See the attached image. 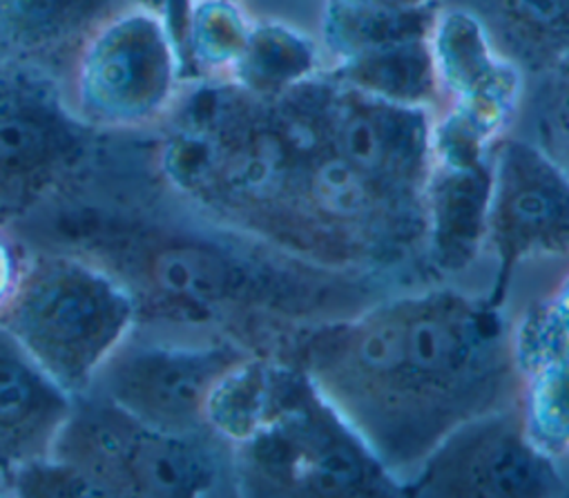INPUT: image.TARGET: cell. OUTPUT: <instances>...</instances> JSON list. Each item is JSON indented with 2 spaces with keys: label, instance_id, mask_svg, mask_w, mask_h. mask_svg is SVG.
<instances>
[{
  "label": "cell",
  "instance_id": "obj_1",
  "mask_svg": "<svg viewBox=\"0 0 569 498\" xmlns=\"http://www.w3.org/2000/svg\"><path fill=\"white\" fill-rule=\"evenodd\" d=\"M433 117L329 70L272 99L188 79L157 126L152 175L210 221L376 278L425 256Z\"/></svg>",
  "mask_w": 569,
  "mask_h": 498
},
{
  "label": "cell",
  "instance_id": "obj_2",
  "mask_svg": "<svg viewBox=\"0 0 569 498\" xmlns=\"http://www.w3.org/2000/svg\"><path fill=\"white\" fill-rule=\"evenodd\" d=\"M77 188L8 228L28 248L74 253L110 273L132 298L139 331L206 333L248 351L289 325L349 316L373 300V276L307 262L210 221L152 190Z\"/></svg>",
  "mask_w": 569,
  "mask_h": 498
},
{
  "label": "cell",
  "instance_id": "obj_3",
  "mask_svg": "<svg viewBox=\"0 0 569 498\" xmlns=\"http://www.w3.org/2000/svg\"><path fill=\"white\" fill-rule=\"evenodd\" d=\"M405 485L462 422L516 405L522 374L500 307L453 289L369 302L266 338Z\"/></svg>",
  "mask_w": 569,
  "mask_h": 498
},
{
  "label": "cell",
  "instance_id": "obj_4",
  "mask_svg": "<svg viewBox=\"0 0 569 498\" xmlns=\"http://www.w3.org/2000/svg\"><path fill=\"white\" fill-rule=\"evenodd\" d=\"M261 425L232 445L237 496L382 498L407 496L345 416L296 365L277 358Z\"/></svg>",
  "mask_w": 569,
  "mask_h": 498
},
{
  "label": "cell",
  "instance_id": "obj_5",
  "mask_svg": "<svg viewBox=\"0 0 569 498\" xmlns=\"http://www.w3.org/2000/svg\"><path fill=\"white\" fill-rule=\"evenodd\" d=\"M134 327L132 298L101 267L26 246L23 273L0 311V329L70 396L92 387Z\"/></svg>",
  "mask_w": 569,
  "mask_h": 498
},
{
  "label": "cell",
  "instance_id": "obj_6",
  "mask_svg": "<svg viewBox=\"0 0 569 498\" xmlns=\"http://www.w3.org/2000/svg\"><path fill=\"white\" fill-rule=\"evenodd\" d=\"M52 456L81 469L103 496H237L228 440L212 429L146 425L94 391L74 396Z\"/></svg>",
  "mask_w": 569,
  "mask_h": 498
},
{
  "label": "cell",
  "instance_id": "obj_7",
  "mask_svg": "<svg viewBox=\"0 0 569 498\" xmlns=\"http://www.w3.org/2000/svg\"><path fill=\"white\" fill-rule=\"evenodd\" d=\"M101 135L79 119L61 81L0 68V226L83 183L101 163Z\"/></svg>",
  "mask_w": 569,
  "mask_h": 498
},
{
  "label": "cell",
  "instance_id": "obj_8",
  "mask_svg": "<svg viewBox=\"0 0 569 498\" xmlns=\"http://www.w3.org/2000/svg\"><path fill=\"white\" fill-rule=\"evenodd\" d=\"M66 81L83 123L99 132H137L161 123L188 79L168 19L123 6L90 34Z\"/></svg>",
  "mask_w": 569,
  "mask_h": 498
},
{
  "label": "cell",
  "instance_id": "obj_9",
  "mask_svg": "<svg viewBox=\"0 0 569 498\" xmlns=\"http://www.w3.org/2000/svg\"><path fill=\"white\" fill-rule=\"evenodd\" d=\"M248 353L228 338L179 340V336L134 329L88 391L159 429H210L206 425L208 396L221 376Z\"/></svg>",
  "mask_w": 569,
  "mask_h": 498
},
{
  "label": "cell",
  "instance_id": "obj_10",
  "mask_svg": "<svg viewBox=\"0 0 569 498\" xmlns=\"http://www.w3.org/2000/svg\"><path fill=\"white\" fill-rule=\"evenodd\" d=\"M405 491L422 498H542L565 491V478L556 458L529 438L516 402L456 427L407 478Z\"/></svg>",
  "mask_w": 569,
  "mask_h": 498
},
{
  "label": "cell",
  "instance_id": "obj_11",
  "mask_svg": "<svg viewBox=\"0 0 569 498\" xmlns=\"http://www.w3.org/2000/svg\"><path fill=\"white\" fill-rule=\"evenodd\" d=\"M487 246L496 258L493 307L522 265L569 258V172L531 139L509 135L493 148Z\"/></svg>",
  "mask_w": 569,
  "mask_h": 498
},
{
  "label": "cell",
  "instance_id": "obj_12",
  "mask_svg": "<svg viewBox=\"0 0 569 498\" xmlns=\"http://www.w3.org/2000/svg\"><path fill=\"white\" fill-rule=\"evenodd\" d=\"M442 86L436 123L493 148L520 108L525 77L505 61L482 26L460 8H445L431 34Z\"/></svg>",
  "mask_w": 569,
  "mask_h": 498
},
{
  "label": "cell",
  "instance_id": "obj_13",
  "mask_svg": "<svg viewBox=\"0 0 569 498\" xmlns=\"http://www.w3.org/2000/svg\"><path fill=\"white\" fill-rule=\"evenodd\" d=\"M126 0H0V68L61 81L90 39Z\"/></svg>",
  "mask_w": 569,
  "mask_h": 498
},
{
  "label": "cell",
  "instance_id": "obj_14",
  "mask_svg": "<svg viewBox=\"0 0 569 498\" xmlns=\"http://www.w3.org/2000/svg\"><path fill=\"white\" fill-rule=\"evenodd\" d=\"M493 152L485 159H433L425 186V258L438 276L465 273L487 246Z\"/></svg>",
  "mask_w": 569,
  "mask_h": 498
},
{
  "label": "cell",
  "instance_id": "obj_15",
  "mask_svg": "<svg viewBox=\"0 0 569 498\" xmlns=\"http://www.w3.org/2000/svg\"><path fill=\"white\" fill-rule=\"evenodd\" d=\"M74 396L0 329V474L52 456Z\"/></svg>",
  "mask_w": 569,
  "mask_h": 498
},
{
  "label": "cell",
  "instance_id": "obj_16",
  "mask_svg": "<svg viewBox=\"0 0 569 498\" xmlns=\"http://www.w3.org/2000/svg\"><path fill=\"white\" fill-rule=\"evenodd\" d=\"M451 8L469 12L527 79L569 59V0H453Z\"/></svg>",
  "mask_w": 569,
  "mask_h": 498
},
{
  "label": "cell",
  "instance_id": "obj_17",
  "mask_svg": "<svg viewBox=\"0 0 569 498\" xmlns=\"http://www.w3.org/2000/svg\"><path fill=\"white\" fill-rule=\"evenodd\" d=\"M329 72L342 83L396 106L431 112L442 108V86L431 37L351 54L336 61Z\"/></svg>",
  "mask_w": 569,
  "mask_h": 498
},
{
  "label": "cell",
  "instance_id": "obj_18",
  "mask_svg": "<svg viewBox=\"0 0 569 498\" xmlns=\"http://www.w3.org/2000/svg\"><path fill=\"white\" fill-rule=\"evenodd\" d=\"M322 70V54L313 39L281 21L254 19L248 43L228 81L252 97L272 99Z\"/></svg>",
  "mask_w": 569,
  "mask_h": 498
},
{
  "label": "cell",
  "instance_id": "obj_19",
  "mask_svg": "<svg viewBox=\"0 0 569 498\" xmlns=\"http://www.w3.org/2000/svg\"><path fill=\"white\" fill-rule=\"evenodd\" d=\"M252 23L241 0H188L179 30L183 72H192V79H228Z\"/></svg>",
  "mask_w": 569,
  "mask_h": 498
},
{
  "label": "cell",
  "instance_id": "obj_20",
  "mask_svg": "<svg viewBox=\"0 0 569 498\" xmlns=\"http://www.w3.org/2000/svg\"><path fill=\"white\" fill-rule=\"evenodd\" d=\"M518 407L529 438L551 458L569 456V349L522 374Z\"/></svg>",
  "mask_w": 569,
  "mask_h": 498
},
{
  "label": "cell",
  "instance_id": "obj_21",
  "mask_svg": "<svg viewBox=\"0 0 569 498\" xmlns=\"http://www.w3.org/2000/svg\"><path fill=\"white\" fill-rule=\"evenodd\" d=\"M527 112L533 143L569 172V59L529 79Z\"/></svg>",
  "mask_w": 569,
  "mask_h": 498
},
{
  "label": "cell",
  "instance_id": "obj_22",
  "mask_svg": "<svg viewBox=\"0 0 569 498\" xmlns=\"http://www.w3.org/2000/svg\"><path fill=\"white\" fill-rule=\"evenodd\" d=\"M513 349L520 374L542 358L569 349V280L525 316L513 331Z\"/></svg>",
  "mask_w": 569,
  "mask_h": 498
},
{
  "label": "cell",
  "instance_id": "obj_23",
  "mask_svg": "<svg viewBox=\"0 0 569 498\" xmlns=\"http://www.w3.org/2000/svg\"><path fill=\"white\" fill-rule=\"evenodd\" d=\"M10 496L21 498H92L103 491L74 465L48 456L28 462L8 476Z\"/></svg>",
  "mask_w": 569,
  "mask_h": 498
},
{
  "label": "cell",
  "instance_id": "obj_24",
  "mask_svg": "<svg viewBox=\"0 0 569 498\" xmlns=\"http://www.w3.org/2000/svg\"><path fill=\"white\" fill-rule=\"evenodd\" d=\"M26 265V246L0 226V311L10 302Z\"/></svg>",
  "mask_w": 569,
  "mask_h": 498
},
{
  "label": "cell",
  "instance_id": "obj_25",
  "mask_svg": "<svg viewBox=\"0 0 569 498\" xmlns=\"http://www.w3.org/2000/svg\"><path fill=\"white\" fill-rule=\"evenodd\" d=\"M336 3L376 12H413L429 6H438L440 0H336Z\"/></svg>",
  "mask_w": 569,
  "mask_h": 498
},
{
  "label": "cell",
  "instance_id": "obj_26",
  "mask_svg": "<svg viewBox=\"0 0 569 498\" xmlns=\"http://www.w3.org/2000/svg\"><path fill=\"white\" fill-rule=\"evenodd\" d=\"M126 3L163 14L168 19L174 37H177V43H179V30H181V21H183V14H186L188 0H126Z\"/></svg>",
  "mask_w": 569,
  "mask_h": 498
},
{
  "label": "cell",
  "instance_id": "obj_27",
  "mask_svg": "<svg viewBox=\"0 0 569 498\" xmlns=\"http://www.w3.org/2000/svg\"><path fill=\"white\" fill-rule=\"evenodd\" d=\"M0 496H10V485L3 474H0Z\"/></svg>",
  "mask_w": 569,
  "mask_h": 498
}]
</instances>
